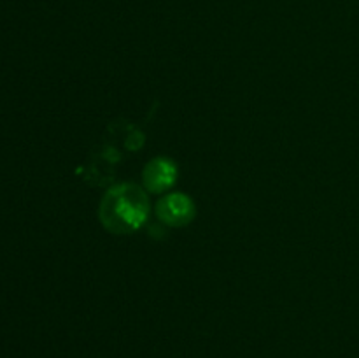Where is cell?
<instances>
[{"mask_svg":"<svg viewBox=\"0 0 359 358\" xmlns=\"http://www.w3.org/2000/svg\"><path fill=\"white\" fill-rule=\"evenodd\" d=\"M149 213L147 197L139 186L121 185L104 197L100 218L105 227L114 234H128L146 221Z\"/></svg>","mask_w":359,"mask_h":358,"instance_id":"obj_1","label":"cell"},{"mask_svg":"<svg viewBox=\"0 0 359 358\" xmlns=\"http://www.w3.org/2000/svg\"><path fill=\"white\" fill-rule=\"evenodd\" d=\"M175 175H177V168L167 158H156V160L149 161L144 171V183H146L149 192H163L168 186L174 185Z\"/></svg>","mask_w":359,"mask_h":358,"instance_id":"obj_3","label":"cell"},{"mask_svg":"<svg viewBox=\"0 0 359 358\" xmlns=\"http://www.w3.org/2000/svg\"><path fill=\"white\" fill-rule=\"evenodd\" d=\"M156 214L163 223L172 225V227H181L188 223L195 214L193 202L186 195L181 193H172L158 202Z\"/></svg>","mask_w":359,"mask_h":358,"instance_id":"obj_2","label":"cell"}]
</instances>
